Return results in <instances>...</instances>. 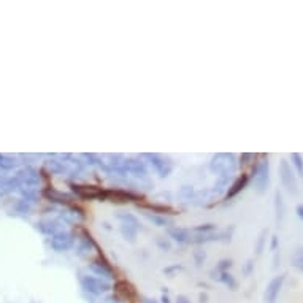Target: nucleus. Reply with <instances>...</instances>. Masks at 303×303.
Returning a JSON list of instances; mask_svg holds the SVG:
<instances>
[{
  "label": "nucleus",
  "instance_id": "nucleus-8",
  "mask_svg": "<svg viewBox=\"0 0 303 303\" xmlns=\"http://www.w3.org/2000/svg\"><path fill=\"white\" fill-rule=\"evenodd\" d=\"M278 173H279V180H281L283 187L288 190L289 194H297L298 184H297V178H295V171L286 159H283V161L279 162Z\"/></svg>",
  "mask_w": 303,
  "mask_h": 303
},
{
  "label": "nucleus",
  "instance_id": "nucleus-46",
  "mask_svg": "<svg viewBox=\"0 0 303 303\" xmlns=\"http://www.w3.org/2000/svg\"><path fill=\"white\" fill-rule=\"evenodd\" d=\"M0 175H4V173H2V171H0Z\"/></svg>",
  "mask_w": 303,
  "mask_h": 303
},
{
  "label": "nucleus",
  "instance_id": "nucleus-36",
  "mask_svg": "<svg viewBox=\"0 0 303 303\" xmlns=\"http://www.w3.org/2000/svg\"><path fill=\"white\" fill-rule=\"evenodd\" d=\"M97 303H122L121 301V297L119 295H115V294H106L100 301Z\"/></svg>",
  "mask_w": 303,
  "mask_h": 303
},
{
  "label": "nucleus",
  "instance_id": "nucleus-21",
  "mask_svg": "<svg viewBox=\"0 0 303 303\" xmlns=\"http://www.w3.org/2000/svg\"><path fill=\"white\" fill-rule=\"evenodd\" d=\"M145 218L151 222V224L157 227H170L173 226V219L165 214H154V213H145Z\"/></svg>",
  "mask_w": 303,
  "mask_h": 303
},
{
  "label": "nucleus",
  "instance_id": "nucleus-22",
  "mask_svg": "<svg viewBox=\"0 0 303 303\" xmlns=\"http://www.w3.org/2000/svg\"><path fill=\"white\" fill-rule=\"evenodd\" d=\"M211 278H213V279H218V281L222 283V284H226L227 288L232 289V291L236 289V281H235V278H233L229 272H222V273H219V272H216V270H211Z\"/></svg>",
  "mask_w": 303,
  "mask_h": 303
},
{
  "label": "nucleus",
  "instance_id": "nucleus-28",
  "mask_svg": "<svg viewBox=\"0 0 303 303\" xmlns=\"http://www.w3.org/2000/svg\"><path fill=\"white\" fill-rule=\"evenodd\" d=\"M291 161H292V167L295 168L298 177H303V157L298 153H292L291 154Z\"/></svg>",
  "mask_w": 303,
  "mask_h": 303
},
{
  "label": "nucleus",
  "instance_id": "nucleus-42",
  "mask_svg": "<svg viewBox=\"0 0 303 303\" xmlns=\"http://www.w3.org/2000/svg\"><path fill=\"white\" fill-rule=\"evenodd\" d=\"M175 303H190V300L186 295H178V298H177V301H175Z\"/></svg>",
  "mask_w": 303,
  "mask_h": 303
},
{
  "label": "nucleus",
  "instance_id": "nucleus-44",
  "mask_svg": "<svg viewBox=\"0 0 303 303\" xmlns=\"http://www.w3.org/2000/svg\"><path fill=\"white\" fill-rule=\"evenodd\" d=\"M161 303H171V301H170V297L167 295L165 291H164V294H162V297H161Z\"/></svg>",
  "mask_w": 303,
  "mask_h": 303
},
{
  "label": "nucleus",
  "instance_id": "nucleus-7",
  "mask_svg": "<svg viewBox=\"0 0 303 303\" xmlns=\"http://www.w3.org/2000/svg\"><path fill=\"white\" fill-rule=\"evenodd\" d=\"M88 268H89V272L94 275V276H97V278H100V279H105V281H108L110 283V279H113L115 278V270H113V267L110 265V262L105 259V256L103 254H97V257H95L89 265H88Z\"/></svg>",
  "mask_w": 303,
  "mask_h": 303
},
{
  "label": "nucleus",
  "instance_id": "nucleus-16",
  "mask_svg": "<svg viewBox=\"0 0 303 303\" xmlns=\"http://www.w3.org/2000/svg\"><path fill=\"white\" fill-rule=\"evenodd\" d=\"M168 238H171V240H175L177 243H190V238H192V230H189L186 227H168Z\"/></svg>",
  "mask_w": 303,
  "mask_h": 303
},
{
  "label": "nucleus",
  "instance_id": "nucleus-11",
  "mask_svg": "<svg viewBox=\"0 0 303 303\" xmlns=\"http://www.w3.org/2000/svg\"><path fill=\"white\" fill-rule=\"evenodd\" d=\"M14 177L19 183V189L21 187H35L37 189V186L41 181L40 173L34 167H24V168H21L18 173H16Z\"/></svg>",
  "mask_w": 303,
  "mask_h": 303
},
{
  "label": "nucleus",
  "instance_id": "nucleus-35",
  "mask_svg": "<svg viewBox=\"0 0 303 303\" xmlns=\"http://www.w3.org/2000/svg\"><path fill=\"white\" fill-rule=\"evenodd\" d=\"M254 159H256V156H254V154H251V153H245V154H242V156H240V165H243V167L251 165Z\"/></svg>",
  "mask_w": 303,
  "mask_h": 303
},
{
  "label": "nucleus",
  "instance_id": "nucleus-47",
  "mask_svg": "<svg viewBox=\"0 0 303 303\" xmlns=\"http://www.w3.org/2000/svg\"><path fill=\"white\" fill-rule=\"evenodd\" d=\"M0 156H2V154H0Z\"/></svg>",
  "mask_w": 303,
  "mask_h": 303
},
{
  "label": "nucleus",
  "instance_id": "nucleus-3",
  "mask_svg": "<svg viewBox=\"0 0 303 303\" xmlns=\"http://www.w3.org/2000/svg\"><path fill=\"white\" fill-rule=\"evenodd\" d=\"M79 286L91 297H102L111 291V284L105 279H100L94 275H81L79 276Z\"/></svg>",
  "mask_w": 303,
  "mask_h": 303
},
{
  "label": "nucleus",
  "instance_id": "nucleus-24",
  "mask_svg": "<svg viewBox=\"0 0 303 303\" xmlns=\"http://www.w3.org/2000/svg\"><path fill=\"white\" fill-rule=\"evenodd\" d=\"M110 197H113L116 202H121V203H125V202H131V200H137L138 199V196H135L132 192H127V190H122V189L108 190V199Z\"/></svg>",
  "mask_w": 303,
  "mask_h": 303
},
{
  "label": "nucleus",
  "instance_id": "nucleus-29",
  "mask_svg": "<svg viewBox=\"0 0 303 303\" xmlns=\"http://www.w3.org/2000/svg\"><path fill=\"white\" fill-rule=\"evenodd\" d=\"M291 264H292V267H294V268H297L298 272H301V273H303V248H300V249H297V251H295V254L292 256Z\"/></svg>",
  "mask_w": 303,
  "mask_h": 303
},
{
  "label": "nucleus",
  "instance_id": "nucleus-18",
  "mask_svg": "<svg viewBox=\"0 0 303 303\" xmlns=\"http://www.w3.org/2000/svg\"><path fill=\"white\" fill-rule=\"evenodd\" d=\"M60 222L54 221V219H43L40 222H37V229L43 233V235H56L57 232H60Z\"/></svg>",
  "mask_w": 303,
  "mask_h": 303
},
{
  "label": "nucleus",
  "instance_id": "nucleus-25",
  "mask_svg": "<svg viewBox=\"0 0 303 303\" xmlns=\"http://www.w3.org/2000/svg\"><path fill=\"white\" fill-rule=\"evenodd\" d=\"M19 161L13 156H5L2 154L0 156V170L4 171H8V170H13V168H18L19 167Z\"/></svg>",
  "mask_w": 303,
  "mask_h": 303
},
{
  "label": "nucleus",
  "instance_id": "nucleus-31",
  "mask_svg": "<svg viewBox=\"0 0 303 303\" xmlns=\"http://www.w3.org/2000/svg\"><path fill=\"white\" fill-rule=\"evenodd\" d=\"M216 230H218V227L214 224H200L192 229V233H213Z\"/></svg>",
  "mask_w": 303,
  "mask_h": 303
},
{
  "label": "nucleus",
  "instance_id": "nucleus-9",
  "mask_svg": "<svg viewBox=\"0 0 303 303\" xmlns=\"http://www.w3.org/2000/svg\"><path fill=\"white\" fill-rule=\"evenodd\" d=\"M94 251H97V243H95V240L88 230L81 229L79 230V238H78L76 256L79 259H89V256Z\"/></svg>",
  "mask_w": 303,
  "mask_h": 303
},
{
  "label": "nucleus",
  "instance_id": "nucleus-26",
  "mask_svg": "<svg viewBox=\"0 0 303 303\" xmlns=\"http://www.w3.org/2000/svg\"><path fill=\"white\" fill-rule=\"evenodd\" d=\"M267 236H268V230H267V229L261 230V233L257 235L256 245H254V249H256V254H257V256H259V254H262V251L265 249V245H267Z\"/></svg>",
  "mask_w": 303,
  "mask_h": 303
},
{
  "label": "nucleus",
  "instance_id": "nucleus-40",
  "mask_svg": "<svg viewBox=\"0 0 303 303\" xmlns=\"http://www.w3.org/2000/svg\"><path fill=\"white\" fill-rule=\"evenodd\" d=\"M183 267L181 265H173V267H167V268H164V273L165 275H171L173 272H177V270H181Z\"/></svg>",
  "mask_w": 303,
  "mask_h": 303
},
{
  "label": "nucleus",
  "instance_id": "nucleus-1",
  "mask_svg": "<svg viewBox=\"0 0 303 303\" xmlns=\"http://www.w3.org/2000/svg\"><path fill=\"white\" fill-rule=\"evenodd\" d=\"M238 162L236 156L233 153H218L211 157L210 162V170L216 173L218 177H232L236 171Z\"/></svg>",
  "mask_w": 303,
  "mask_h": 303
},
{
  "label": "nucleus",
  "instance_id": "nucleus-38",
  "mask_svg": "<svg viewBox=\"0 0 303 303\" xmlns=\"http://www.w3.org/2000/svg\"><path fill=\"white\" fill-rule=\"evenodd\" d=\"M252 270H254V262L249 259L246 264H245V268H243V273L246 275V276H249L251 273H252Z\"/></svg>",
  "mask_w": 303,
  "mask_h": 303
},
{
  "label": "nucleus",
  "instance_id": "nucleus-30",
  "mask_svg": "<svg viewBox=\"0 0 303 303\" xmlns=\"http://www.w3.org/2000/svg\"><path fill=\"white\" fill-rule=\"evenodd\" d=\"M180 197L186 202H190V200H194L196 197V189L192 186H183L180 189Z\"/></svg>",
  "mask_w": 303,
  "mask_h": 303
},
{
  "label": "nucleus",
  "instance_id": "nucleus-32",
  "mask_svg": "<svg viewBox=\"0 0 303 303\" xmlns=\"http://www.w3.org/2000/svg\"><path fill=\"white\" fill-rule=\"evenodd\" d=\"M156 245L161 248V251H170L171 249V242H170V238L167 236H157L156 238Z\"/></svg>",
  "mask_w": 303,
  "mask_h": 303
},
{
  "label": "nucleus",
  "instance_id": "nucleus-2",
  "mask_svg": "<svg viewBox=\"0 0 303 303\" xmlns=\"http://www.w3.org/2000/svg\"><path fill=\"white\" fill-rule=\"evenodd\" d=\"M252 183H254V189H256L257 194L267 192L268 184H270L268 157H262L261 161L256 162V165H252Z\"/></svg>",
  "mask_w": 303,
  "mask_h": 303
},
{
  "label": "nucleus",
  "instance_id": "nucleus-23",
  "mask_svg": "<svg viewBox=\"0 0 303 303\" xmlns=\"http://www.w3.org/2000/svg\"><path fill=\"white\" fill-rule=\"evenodd\" d=\"M115 289H116V292H118L119 295L127 297V300H132V298L137 295V292H135V289H134V286H132L131 283H127L125 279L118 281V283L115 284Z\"/></svg>",
  "mask_w": 303,
  "mask_h": 303
},
{
  "label": "nucleus",
  "instance_id": "nucleus-34",
  "mask_svg": "<svg viewBox=\"0 0 303 303\" xmlns=\"http://www.w3.org/2000/svg\"><path fill=\"white\" fill-rule=\"evenodd\" d=\"M230 267H232V261H230V259H222V261L216 265V268H213V270H216V272L222 273V272H229Z\"/></svg>",
  "mask_w": 303,
  "mask_h": 303
},
{
  "label": "nucleus",
  "instance_id": "nucleus-13",
  "mask_svg": "<svg viewBox=\"0 0 303 303\" xmlns=\"http://www.w3.org/2000/svg\"><path fill=\"white\" fill-rule=\"evenodd\" d=\"M284 281H286V275H278V276H275L272 281L267 284L265 292H264L265 303H276V300L279 297V292L283 289Z\"/></svg>",
  "mask_w": 303,
  "mask_h": 303
},
{
  "label": "nucleus",
  "instance_id": "nucleus-19",
  "mask_svg": "<svg viewBox=\"0 0 303 303\" xmlns=\"http://www.w3.org/2000/svg\"><path fill=\"white\" fill-rule=\"evenodd\" d=\"M273 208H275V221H276V226L279 227L284 221V211H286V206H284V200H283V194L281 190L276 189L275 190V200H273Z\"/></svg>",
  "mask_w": 303,
  "mask_h": 303
},
{
  "label": "nucleus",
  "instance_id": "nucleus-15",
  "mask_svg": "<svg viewBox=\"0 0 303 303\" xmlns=\"http://www.w3.org/2000/svg\"><path fill=\"white\" fill-rule=\"evenodd\" d=\"M249 183V177L246 173H242L240 177H236V180L227 187V192H226V200H230L233 197H236L238 194L242 192V190L248 186Z\"/></svg>",
  "mask_w": 303,
  "mask_h": 303
},
{
  "label": "nucleus",
  "instance_id": "nucleus-20",
  "mask_svg": "<svg viewBox=\"0 0 303 303\" xmlns=\"http://www.w3.org/2000/svg\"><path fill=\"white\" fill-rule=\"evenodd\" d=\"M45 167L54 175H63V173L69 171V164L63 161V159L62 161H57V159H50V161L45 162Z\"/></svg>",
  "mask_w": 303,
  "mask_h": 303
},
{
  "label": "nucleus",
  "instance_id": "nucleus-27",
  "mask_svg": "<svg viewBox=\"0 0 303 303\" xmlns=\"http://www.w3.org/2000/svg\"><path fill=\"white\" fill-rule=\"evenodd\" d=\"M141 208H146L151 210L154 214H162V213H171L173 208L171 206H165V205H156V203H149V205H141Z\"/></svg>",
  "mask_w": 303,
  "mask_h": 303
},
{
  "label": "nucleus",
  "instance_id": "nucleus-39",
  "mask_svg": "<svg viewBox=\"0 0 303 303\" xmlns=\"http://www.w3.org/2000/svg\"><path fill=\"white\" fill-rule=\"evenodd\" d=\"M270 249H272L273 254L279 252V249H278V235H273V236H272V243H270Z\"/></svg>",
  "mask_w": 303,
  "mask_h": 303
},
{
  "label": "nucleus",
  "instance_id": "nucleus-4",
  "mask_svg": "<svg viewBox=\"0 0 303 303\" xmlns=\"http://www.w3.org/2000/svg\"><path fill=\"white\" fill-rule=\"evenodd\" d=\"M116 218L119 219V232L122 235V238L129 243H135V238L138 230H141V224L137 216L131 214V213H118Z\"/></svg>",
  "mask_w": 303,
  "mask_h": 303
},
{
  "label": "nucleus",
  "instance_id": "nucleus-6",
  "mask_svg": "<svg viewBox=\"0 0 303 303\" xmlns=\"http://www.w3.org/2000/svg\"><path fill=\"white\" fill-rule=\"evenodd\" d=\"M143 159H146L149 162V165L156 170V173L159 175L161 178H167L168 175L173 171V162L170 161L168 157L162 156V154H157V153H145L141 154Z\"/></svg>",
  "mask_w": 303,
  "mask_h": 303
},
{
  "label": "nucleus",
  "instance_id": "nucleus-10",
  "mask_svg": "<svg viewBox=\"0 0 303 303\" xmlns=\"http://www.w3.org/2000/svg\"><path fill=\"white\" fill-rule=\"evenodd\" d=\"M124 171L125 175H131L135 178H146L148 177V167L146 162L140 157H129L124 159Z\"/></svg>",
  "mask_w": 303,
  "mask_h": 303
},
{
  "label": "nucleus",
  "instance_id": "nucleus-5",
  "mask_svg": "<svg viewBox=\"0 0 303 303\" xmlns=\"http://www.w3.org/2000/svg\"><path fill=\"white\" fill-rule=\"evenodd\" d=\"M72 192L73 196H76L78 199L83 200H108V190L99 186H92V184H76L72 183Z\"/></svg>",
  "mask_w": 303,
  "mask_h": 303
},
{
  "label": "nucleus",
  "instance_id": "nucleus-43",
  "mask_svg": "<svg viewBox=\"0 0 303 303\" xmlns=\"http://www.w3.org/2000/svg\"><path fill=\"white\" fill-rule=\"evenodd\" d=\"M143 303H159L156 298H151V297H141Z\"/></svg>",
  "mask_w": 303,
  "mask_h": 303
},
{
  "label": "nucleus",
  "instance_id": "nucleus-41",
  "mask_svg": "<svg viewBox=\"0 0 303 303\" xmlns=\"http://www.w3.org/2000/svg\"><path fill=\"white\" fill-rule=\"evenodd\" d=\"M295 213H297V218H298L300 221H303V205H297Z\"/></svg>",
  "mask_w": 303,
  "mask_h": 303
},
{
  "label": "nucleus",
  "instance_id": "nucleus-33",
  "mask_svg": "<svg viewBox=\"0 0 303 303\" xmlns=\"http://www.w3.org/2000/svg\"><path fill=\"white\" fill-rule=\"evenodd\" d=\"M14 210L18 211V213H21V214H29V211H30V203L26 202V200H23V199H19L18 202H16Z\"/></svg>",
  "mask_w": 303,
  "mask_h": 303
},
{
  "label": "nucleus",
  "instance_id": "nucleus-37",
  "mask_svg": "<svg viewBox=\"0 0 303 303\" xmlns=\"http://www.w3.org/2000/svg\"><path fill=\"white\" fill-rule=\"evenodd\" d=\"M205 259H206L205 251H196V252H194V261H196V265H197V267H202L203 262H205Z\"/></svg>",
  "mask_w": 303,
  "mask_h": 303
},
{
  "label": "nucleus",
  "instance_id": "nucleus-45",
  "mask_svg": "<svg viewBox=\"0 0 303 303\" xmlns=\"http://www.w3.org/2000/svg\"><path fill=\"white\" fill-rule=\"evenodd\" d=\"M206 300H208V295H206V294H200V303H206Z\"/></svg>",
  "mask_w": 303,
  "mask_h": 303
},
{
  "label": "nucleus",
  "instance_id": "nucleus-14",
  "mask_svg": "<svg viewBox=\"0 0 303 303\" xmlns=\"http://www.w3.org/2000/svg\"><path fill=\"white\" fill-rule=\"evenodd\" d=\"M41 196L50 200L53 203H59V205H63V206H70L73 203V196L70 194H66V192H60V190L54 189V187H45L41 190Z\"/></svg>",
  "mask_w": 303,
  "mask_h": 303
},
{
  "label": "nucleus",
  "instance_id": "nucleus-12",
  "mask_svg": "<svg viewBox=\"0 0 303 303\" xmlns=\"http://www.w3.org/2000/svg\"><path fill=\"white\" fill-rule=\"evenodd\" d=\"M50 245H51V248H53L56 252L69 251V249L73 246V235H72L70 232L60 230V232H57L56 235L51 236Z\"/></svg>",
  "mask_w": 303,
  "mask_h": 303
},
{
  "label": "nucleus",
  "instance_id": "nucleus-17",
  "mask_svg": "<svg viewBox=\"0 0 303 303\" xmlns=\"http://www.w3.org/2000/svg\"><path fill=\"white\" fill-rule=\"evenodd\" d=\"M16 189H19V183H18V180H16V177H5V175H0V197L8 196Z\"/></svg>",
  "mask_w": 303,
  "mask_h": 303
}]
</instances>
